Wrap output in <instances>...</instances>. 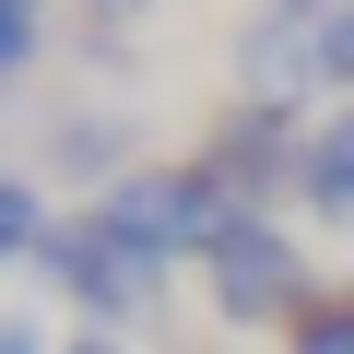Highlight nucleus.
I'll use <instances>...</instances> for the list:
<instances>
[{
  "mask_svg": "<svg viewBox=\"0 0 354 354\" xmlns=\"http://www.w3.org/2000/svg\"><path fill=\"white\" fill-rule=\"evenodd\" d=\"M95 225H106L142 272H165V260H201V248L236 225V201L213 189V165H130L118 189H95Z\"/></svg>",
  "mask_w": 354,
  "mask_h": 354,
  "instance_id": "nucleus-1",
  "label": "nucleus"
},
{
  "mask_svg": "<svg viewBox=\"0 0 354 354\" xmlns=\"http://www.w3.org/2000/svg\"><path fill=\"white\" fill-rule=\"evenodd\" d=\"M201 283H213V319H236V330H295L319 295H307V260H295V236L272 225V213H236L213 248H201Z\"/></svg>",
  "mask_w": 354,
  "mask_h": 354,
  "instance_id": "nucleus-2",
  "label": "nucleus"
},
{
  "mask_svg": "<svg viewBox=\"0 0 354 354\" xmlns=\"http://www.w3.org/2000/svg\"><path fill=\"white\" fill-rule=\"evenodd\" d=\"M36 272H48V283H59V295H71V307H83L95 330H118V342L142 330V307H153V283H165V272H142V260H130V248H118V236H106L95 213H71V225H48V248H36Z\"/></svg>",
  "mask_w": 354,
  "mask_h": 354,
  "instance_id": "nucleus-3",
  "label": "nucleus"
},
{
  "mask_svg": "<svg viewBox=\"0 0 354 354\" xmlns=\"http://www.w3.org/2000/svg\"><path fill=\"white\" fill-rule=\"evenodd\" d=\"M201 165H213V189H225L236 213H272L295 177H307V130H295V106H236V118L201 142Z\"/></svg>",
  "mask_w": 354,
  "mask_h": 354,
  "instance_id": "nucleus-4",
  "label": "nucleus"
},
{
  "mask_svg": "<svg viewBox=\"0 0 354 354\" xmlns=\"http://www.w3.org/2000/svg\"><path fill=\"white\" fill-rule=\"evenodd\" d=\"M295 201H307L319 225H354V106H330V118L307 130V177H295Z\"/></svg>",
  "mask_w": 354,
  "mask_h": 354,
  "instance_id": "nucleus-5",
  "label": "nucleus"
},
{
  "mask_svg": "<svg viewBox=\"0 0 354 354\" xmlns=\"http://www.w3.org/2000/svg\"><path fill=\"white\" fill-rule=\"evenodd\" d=\"M236 83H248V106H283V95L307 83V24H295V12H260L248 48H236Z\"/></svg>",
  "mask_w": 354,
  "mask_h": 354,
  "instance_id": "nucleus-6",
  "label": "nucleus"
},
{
  "mask_svg": "<svg viewBox=\"0 0 354 354\" xmlns=\"http://www.w3.org/2000/svg\"><path fill=\"white\" fill-rule=\"evenodd\" d=\"M48 165L118 189V177H130V118H59V130H48Z\"/></svg>",
  "mask_w": 354,
  "mask_h": 354,
  "instance_id": "nucleus-7",
  "label": "nucleus"
},
{
  "mask_svg": "<svg viewBox=\"0 0 354 354\" xmlns=\"http://www.w3.org/2000/svg\"><path fill=\"white\" fill-rule=\"evenodd\" d=\"M48 248V201H36V177L0 165V260H36Z\"/></svg>",
  "mask_w": 354,
  "mask_h": 354,
  "instance_id": "nucleus-8",
  "label": "nucleus"
},
{
  "mask_svg": "<svg viewBox=\"0 0 354 354\" xmlns=\"http://www.w3.org/2000/svg\"><path fill=\"white\" fill-rule=\"evenodd\" d=\"M307 83H342L354 95V0H330V12L307 24Z\"/></svg>",
  "mask_w": 354,
  "mask_h": 354,
  "instance_id": "nucleus-9",
  "label": "nucleus"
},
{
  "mask_svg": "<svg viewBox=\"0 0 354 354\" xmlns=\"http://www.w3.org/2000/svg\"><path fill=\"white\" fill-rule=\"evenodd\" d=\"M283 354H354V295H319V307L283 330Z\"/></svg>",
  "mask_w": 354,
  "mask_h": 354,
  "instance_id": "nucleus-10",
  "label": "nucleus"
},
{
  "mask_svg": "<svg viewBox=\"0 0 354 354\" xmlns=\"http://www.w3.org/2000/svg\"><path fill=\"white\" fill-rule=\"evenodd\" d=\"M36 48H48V0H0V83L36 71Z\"/></svg>",
  "mask_w": 354,
  "mask_h": 354,
  "instance_id": "nucleus-11",
  "label": "nucleus"
},
{
  "mask_svg": "<svg viewBox=\"0 0 354 354\" xmlns=\"http://www.w3.org/2000/svg\"><path fill=\"white\" fill-rule=\"evenodd\" d=\"M0 354H48V342H36V330H24V319H0Z\"/></svg>",
  "mask_w": 354,
  "mask_h": 354,
  "instance_id": "nucleus-12",
  "label": "nucleus"
},
{
  "mask_svg": "<svg viewBox=\"0 0 354 354\" xmlns=\"http://www.w3.org/2000/svg\"><path fill=\"white\" fill-rule=\"evenodd\" d=\"M71 354H130V342H118V330H83V342H71Z\"/></svg>",
  "mask_w": 354,
  "mask_h": 354,
  "instance_id": "nucleus-13",
  "label": "nucleus"
},
{
  "mask_svg": "<svg viewBox=\"0 0 354 354\" xmlns=\"http://www.w3.org/2000/svg\"><path fill=\"white\" fill-rule=\"evenodd\" d=\"M272 12H295V24H319V12H330V0H272Z\"/></svg>",
  "mask_w": 354,
  "mask_h": 354,
  "instance_id": "nucleus-14",
  "label": "nucleus"
}]
</instances>
